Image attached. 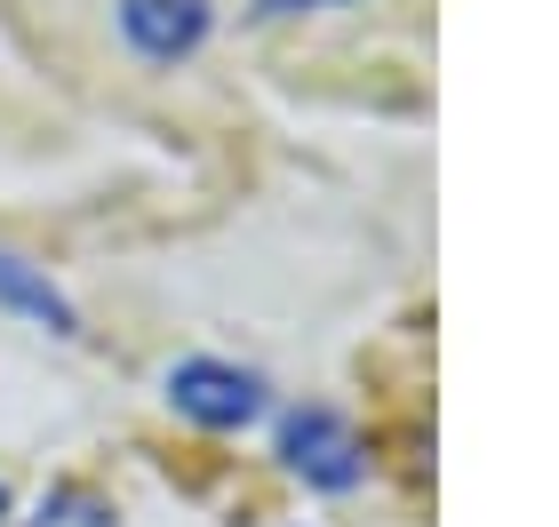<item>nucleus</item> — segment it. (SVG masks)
I'll return each instance as SVG.
<instances>
[{
    "label": "nucleus",
    "instance_id": "7",
    "mask_svg": "<svg viewBox=\"0 0 559 527\" xmlns=\"http://www.w3.org/2000/svg\"><path fill=\"white\" fill-rule=\"evenodd\" d=\"M0 519H9V488H0Z\"/></svg>",
    "mask_w": 559,
    "mask_h": 527
},
{
    "label": "nucleus",
    "instance_id": "1",
    "mask_svg": "<svg viewBox=\"0 0 559 527\" xmlns=\"http://www.w3.org/2000/svg\"><path fill=\"white\" fill-rule=\"evenodd\" d=\"M280 464H288L304 488H328V495L360 488V471H368L360 440H352V423L336 408H288L280 416Z\"/></svg>",
    "mask_w": 559,
    "mask_h": 527
},
{
    "label": "nucleus",
    "instance_id": "4",
    "mask_svg": "<svg viewBox=\"0 0 559 527\" xmlns=\"http://www.w3.org/2000/svg\"><path fill=\"white\" fill-rule=\"evenodd\" d=\"M0 304H16L24 320H40L48 336H72V304L48 288V272L24 264V256H0Z\"/></svg>",
    "mask_w": 559,
    "mask_h": 527
},
{
    "label": "nucleus",
    "instance_id": "3",
    "mask_svg": "<svg viewBox=\"0 0 559 527\" xmlns=\"http://www.w3.org/2000/svg\"><path fill=\"white\" fill-rule=\"evenodd\" d=\"M120 33H129L136 57L176 64L209 40V0H120Z\"/></svg>",
    "mask_w": 559,
    "mask_h": 527
},
{
    "label": "nucleus",
    "instance_id": "2",
    "mask_svg": "<svg viewBox=\"0 0 559 527\" xmlns=\"http://www.w3.org/2000/svg\"><path fill=\"white\" fill-rule=\"evenodd\" d=\"M168 408L209 423V432H248L264 416V375L233 368V360H185V368H168Z\"/></svg>",
    "mask_w": 559,
    "mask_h": 527
},
{
    "label": "nucleus",
    "instance_id": "5",
    "mask_svg": "<svg viewBox=\"0 0 559 527\" xmlns=\"http://www.w3.org/2000/svg\"><path fill=\"white\" fill-rule=\"evenodd\" d=\"M24 527H120L105 495H88V488H48L40 495V512L24 519Z\"/></svg>",
    "mask_w": 559,
    "mask_h": 527
},
{
    "label": "nucleus",
    "instance_id": "6",
    "mask_svg": "<svg viewBox=\"0 0 559 527\" xmlns=\"http://www.w3.org/2000/svg\"><path fill=\"white\" fill-rule=\"evenodd\" d=\"M296 9H312V0H264V16H296Z\"/></svg>",
    "mask_w": 559,
    "mask_h": 527
}]
</instances>
